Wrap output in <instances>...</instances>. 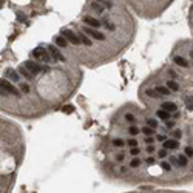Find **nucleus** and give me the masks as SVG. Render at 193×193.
Segmentation results:
<instances>
[{
  "label": "nucleus",
  "instance_id": "nucleus-1",
  "mask_svg": "<svg viewBox=\"0 0 193 193\" xmlns=\"http://www.w3.org/2000/svg\"><path fill=\"white\" fill-rule=\"evenodd\" d=\"M23 66L26 68V70H30V73L34 76V74H39V73H46L50 68L48 66H42V65H39V63H36V62H33V60H26L25 63H23Z\"/></svg>",
  "mask_w": 193,
  "mask_h": 193
},
{
  "label": "nucleus",
  "instance_id": "nucleus-2",
  "mask_svg": "<svg viewBox=\"0 0 193 193\" xmlns=\"http://www.w3.org/2000/svg\"><path fill=\"white\" fill-rule=\"evenodd\" d=\"M0 88H2L6 94H13V96H20V93H19V90L10 82V80H6V79H2L0 80Z\"/></svg>",
  "mask_w": 193,
  "mask_h": 193
},
{
  "label": "nucleus",
  "instance_id": "nucleus-3",
  "mask_svg": "<svg viewBox=\"0 0 193 193\" xmlns=\"http://www.w3.org/2000/svg\"><path fill=\"white\" fill-rule=\"evenodd\" d=\"M31 54H33V57H36V59H39V60H43V62H50V60H51V57H50L48 51H46L45 48H42V46L34 48Z\"/></svg>",
  "mask_w": 193,
  "mask_h": 193
},
{
  "label": "nucleus",
  "instance_id": "nucleus-4",
  "mask_svg": "<svg viewBox=\"0 0 193 193\" xmlns=\"http://www.w3.org/2000/svg\"><path fill=\"white\" fill-rule=\"evenodd\" d=\"M46 51H48V54H50V57H53L54 60H60V62H65L66 59L63 57V54L56 48V46H53V45H50L48 48H46Z\"/></svg>",
  "mask_w": 193,
  "mask_h": 193
},
{
  "label": "nucleus",
  "instance_id": "nucleus-5",
  "mask_svg": "<svg viewBox=\"0 0 193 193\" xmlns=\"http://www.w3.org/2000/svg\"><path fill=\"white\" fill-rule=\"evenodd\" d=\"M83 33H86L88 36H91L93 39H96V40H105V36L102 34V33H99L98 30H94V28H90V26H83V30H82Z\"/></svg>",
  "mask_w": 193,
  "mask_h": 193
},
{
  "label": "nucleus",
  "instance_id": "nucleus-6",
  "mask_svg": "<svg viewBox=\"0 0 193 193\" xmlns=\"http://www.w3.org/2000/svg\"><path fill=\"white\" fill-rule=\"evenodd\" d=\"M62 37H65L66 42H71L73 45H79V39H77V34L70 31V30H63L62 31Z\"/></svg>",
  "mask_w": 193,
  "mask_h": 193
},
{
  "label": "nucleus",
  "instance_id": "nucleus-7",
  "mask_svg": "<svg viewBox=\"0 0 193 193\" xmlns=\"http://www.w3.org/2000/svg\"><path fill=\"white\" fill-rule=\"evenodd\" d=\"M178 147H179L178 139H165L162 144V148H165V150H176Z\"/></svg>",
  "mask_w": 193,
  "mask_h": 193
},
{
  "label": "nucleus",
  "instance_id": "nucleus-8",
  "mask_svg": "<svg viewBox=\"0 0 193 193\" xmlns=\"http://www.w3.org/2000/svg\"><path fill=\"white\" fill-rule=\"evenodd\" d=\"M83 22H85L90 28H94V30L101 26V22H99V20H96V19H93L91 16H85V17H83Z\"/></svg>",
  "mask_w": 193,
  "mask_h": 193
},
{
  "label": "nucleus",
  "instance_id": "nucleus-9",
  "mask_svg": "<svg viewBox=\"0 0 193 193\" xmlns=\"http://www.w3.org/2000/svg\"><path fill=\"white\" fill-rule=\"evenodd\" d=\"M161 107H162L161 110H164V111H167V113H171V111H176V110H178V105H176L175 102H164Z\"/></svg>",
  "mask_w": 193,
  "mask_h": 193
},
{
  "label": "nucleus",
  "instance_id": "nucleus-10",
  "mask_svg": "<svg viewBox=\"0 0 193 193\" xmlns=\"http://www.w3.org/2000/svg\"><path fill=\"white\" fill-rule=\"evenodd\" d=\"M19 76H23V77H25V79H28V80H31V79L34 77V76H33V74H31V73H30V71H28L23 65H22V66H19Z\"/></svg>",
  "mask_w": 193,
  "mask_h": 193
},
{
  "label": "nucleus",
  "instance_id": "nucleus-11",
  "mask_svg": "<svg viewBox=\"0 0 193 193\" xmlns=\"http://www.w3.org/2000/svg\"><path fill=\"white\" fill-rule=\"evenodd\" d=\"M6 77H8V79H11L13 82H19V80H20L19 73H16L14 70H8V71H6Z\"/></svg>",
  "mask_w": 193,
  "mask_h": 193
},
{
  "label": "nucleus",
  "instance_id": "nucleus-12",
  "mask_svg": "<svg viewBox=\"0 0 193 193\" xmlns=\"http://www.w3.org/2000/svg\"><path fill=\"white\" fill-rule=\"evenodd\" d=\"M173 62H175L176 65H179V66H184V68L188 66V62H187L184 57H181V56H176V57L173 59Z\"/></svg>",
  "mask_w": 193,
  "mask_h": 193
},
{
  "label": "nucleus",
  "instance_id": "nucleus-13",
  "mask_svg": "<svg viewBox=\"0 0 193 193\" xmlns=\"http://www.w3.org/2000/svg\"><path fill=\"white\" fill-rule=\"evenodd\" d=\"M153 90H155V91H156L159 96H168V94L171 93V91H170L167 86H156V88H153Z\"/></svg>",
  "mask_w": 193,
  "mask_h": 193
},
{
  "label": "nucleus",
  "instance_id": "nucleus-14",
  "mask_svg": "<svg viewBox=\"0 0 193 193\" xmlns=\"http://www.w3.org/2000/svg\"><path fill=\"white\" fill-rule=\"evenodd\" d=\"M77 39H79V42H82V43H83V45H86V46L93 45V43H91V40H90V39H88V37H86V36H85L83 33H79Z\"/></svg>",
  "mask_w": 193,
  "mask_h": 193
},
{
  "label": "nucleus",
  "instance_id": "nucleus-15",
  "mask_svg": "<svg viewBox=\"0 0 193 193\" xmlns=\"http://www.w3.org/2000/svg\"><path fill=\"white\" fill-rule=\"evenodd\" d=\"M54 42H56V45L60 46V48H65V46L68 45V42L65 40V37H62V36H57V37L54 39Z\"/></svg>",
  "mask_w": 193,
  "mask_h": 193
},
{
  "label": "nucleus",
  "instance_id": "nucleus-16",
  "mask_svg": "<svg viewBox=\"0 0 193 193\" xmlns=\"http://www.w3.org/2000/svg\"><path fill=\"white\" fill-rule=\"evenodd\" d=\"M156 116L159 118V119H162V121H168L171 116H170V113H167V111H164V110H158L156 111Z\"/></svg>",
  "mask_w": 193,
  "mask_h": 193
},
{
  "label": "nucleus",
  "instance_id": "nucleus-17",
  "mask_svg": "<svg viewBox=\"0 0 193 193\" xmlns=\"http://www.w3.org/2000/svg\"><path fill=\"white\" fill-rule=\"evenodd\" d=\"M176 164H178V165H181V167H187L188 161H187V158H185L184 155H178V159H176Z\"/></svg>",
  "mask_w": 193,
  "mask_h": 193
},
{
  "label": "nucleus",
  "instance_id": "nucleus-18",
  "mask_svg": "<svg viewBox=\"0 0 193 193\" xmlns=\"http://www.w3.org/2000/svg\"><path fill=\"white\" fill-rule=\"evenodd\" d=\"M167 88H168L170 91H178V90H179V85H178L175 80H168V82H167Z\"/></svg>",
  "mask_w": 193,
  "mask_h": 193
},
{
  "label": "nucleus",
  "instance_id": "nucleus-19",
  "mask_svg": "<svg viewBox=\"0 0 193 193\" xmlns=\"http://www.w3.org/2000/svg\"><path fill=\"white\" fill-rule=\"evenodd\" d=\"M147 127H150V128H158V121L156 119H153V118H150V119H147Z\"/></svg>",
  "mask_w": 193,
  "mask_h": 193
},
{
  "label": "nucleus",
  "instance_id": "nucleus-20",
  "mask_svg": "<svg viewBox=\"0 0 193 193\" xmlns=\"http://www.w3.org/2000/svg\"><path fill=\"white\" fill-rule=\"evenodd\" d=\"M141 131H142L145 136H153V133H155V131H153V128H150V127H147V125H145V127H142V128H141Z\"/></svg>",
  "mask_w": 193,
  "mask_h": 193
},
{
  "label": "nucleus",
  "instance_id": "nucleus-21",
  "mask_svg": "<svg viewBox=\"0 0 193 193\" xmlns=\"http://www.w3.org/2000/svg\"><path fill=\"white\" fill-rule=\"evenodd\" d=\"M139 165H141V159H139V158L131 159V162H130V167H131V168H136V167H139Z\"/></svg>",
  "mask_w": 193,
  "mask_h": 193
},
{
  "label": "nucleus",
  "instance_id": "nucleus-22",
  "mask_svg": "<svg viewBox=\"0 0 193 193\" xmlns=\"http://www.w3.org/2000/svg\"><path fill=\"white\" fill-rule=\"evenodd\" d=\"M139 131H141V130H139V128H138V127H135V125H131V127H130V128H128V133H130V135H131V136H136V135H138V133H139Z\"/></svg>",
  "mask_w": 193,
  "mask_h": 193
},
{
  "label": "nucleus",
  "instance_id": "nucleus-23",
  "mask_svg": "<svg viewBox=\"0 0 193 193\" xmlns=\"http://www.w3.org/2000/svg\"><path fill=\"white\" fill-rule=\"evenodd\" d=\"M145 93H147V96H150V98H161V96H159L155 90H151V88H150V90H147Z\"/></svg>",
  "mask_w": 193,
  "mask_h": 193
},
{
  "label": "nucleus",
  "instance_id": "nucleus-24",
  "mask_svg": "<svg viewBox=\"0 0 193 193\" xmlns=\"http://www.w3.org/2000/svg\"><path fill=\"white\" fill-rule=\"evenodd\" d=\"M161 168L165 170V171H170V170H171V165H170V162H162V164H161Z\"/></svg>",
  "mask_w": 193,
  "mask_h": 193
},
{
  "label": "nucleus",
  "instance_id": "nucleus-25",
  "mask_svg": "<svg viewBox=\"0 0 193 193\" xmlns=\"http://www.w3.org/2000/svg\"><path fill=\"white\" fill-rule=\"evenodd\" d=\"M125 121H127V122H135L136 118H135L131 113H127V115H125Z\"/></svg>",
  "mask_w": 193,
  "mask_h": 193
},
{
  "label": "nucleus",
  "instance_id": "nucleus-26",
  "mask_svg": "<svg viewBox=\"0 0 193 193\" xmlns=\"http://www.w3.org/2000/svg\"><path fill=\"white\" fill-rule=\"evenodd\" d=\"M191 105H193V102H191V98H185V107H187L188 110H191V108H193Z\"/></svg>",
  "mask_w": 193,
  "mask_h": 193
},
{
  "label": "nucleus",
  "instance_id": "nucleus-27",
  "mask_svg": "<svg viewBox=\"0 0 193 193\" xmlns=\"http://www.w3.org/2000/svg\"><path fill=\"white\" fill-rule=\"evenodd\" d=\"M191 155H193V150H191V147H185V158H191Z\"/></svg>",
  "mask_w": 193,
  "mask_h": 193
},
{
  "label": "nucleus",
  "instance_id": "nucleus-28",
  "mask_svg": "<svg viewBox=\"0 0 193 193\" xmlns=\"http://www.w3.org/2000/svg\"><path fill=\"white\" fill-rule=\"evenodd\" d=\"M74 111V107L73 105H66V107H63V113H73Z\"/></svg>",
  "mask_w": 193,
  "mask_h": 193
},
{
  "label": "nucleus",
  "instance_id": "nucleus-29",
  "mask_svg": "<svg viewBox=\"0 0 193 193\" xmlns=\"http://www.w3.org/2000/svg\"><path fill=\"white\" fill-rule=\"evenodd\" d=\"M127 144H128V147L135 148V147L138 145V141H136V139H128V142H127Z\"/></svg>",
  "mask_w": 193,
  "mask_h": 193
},
{
  "label": "nucleus",
  "instance_id": "nucleus-30",
  "mask_svg": "<svg viewBox=\"0 0 193 193\" xmlns=\"http://www.w3.org/2000/svg\"><path fill=\"white\" fill-rule=\"evenodd\" d=\"M181 136H182V131H181V130H175V131H173V138H175V139H179Z\"/></svg>",
  "mask_w": 193,
  "mask_h": 193
},
{
  "label": "nucleus",
  "instance_id": "nucleus-31",
  "mask_svg": "<svg viewBox=\"0 0 193 193\" xmlns=\"http://www.w3.org/2000/svg\"><path fill=\"white\" fill-rule=\"evenodd\" d=\"M113 144H115L116 147H122V145H124L125 142H124L122 139H115V141H113Z\"/></svg>",
  "mask_w": 193,
  "mask_h": 193
},
{
  "label": "nucleus",
  "instance_id": "nucleus-32",
  "mask_svg": "<svg viewBox=\"0 0 193 193\" xmlns=\"http://www.w3.org/2000/svg\"><path fill=\"white\" fill-rule=\"evenodd\" d=\"M20 88H22V91H23V93H30V85L22 83V85H20Z\"/></svg>",
  "mask_w": 193,
  "mask_h": 193
},
{
  "label": "nucleus",
  "instance_id": "nucleus-33",
  "mask_svg": "<svg viewBox=\"0 0 193 193\" xmlns=\"http://www.w3.org/2000/svg\"><path fill=\"white\" fill-rule=\"evenodd\" d=\"M153 151H155V145H151V144H150V145H147V153H148V155H151Z\"/></svg>",
  "mask_w": 193,
  "mask_h": 193
},
{
  "label": "nucleus",
  "instance_id": "nucleus-34",
  "mask_svg": "<svg viewBox=\"0 0 193 193\" xmlns=\"http://www.w3.org/2000/svg\"><path fill=\"white\" fill-rule=\"evenodd\" d=\"M141 153V150L138 148V147H135V148H131V156H136V155H139Z\"/></svg>",
  "mask_w": 193,
  "mask_h": 193
},
{
  "label": "nucleus",
  "instance_id": "nucleus-35",
  "mask_svg": "<svg viewBox=\"0 0 193 193\" xmlns=\"http://www.w3.org/2000/svg\"><path fill=\"white\" fill-rule=\"evenodd\" d=\"M158 155H159V158H165V156H168V155H167V150H165V148H162V150H161V151H159Z\"/></svg>",
  "mask_w": 193,
  "mask_h": 193
},
{
  "label": "nucleus",
  "instance_id": "nucleus-36",
  "mask_svg": "<svg viewBox=\"0 0 193 193\" xmlns=\"http://www.w3.org/2000/svg\"><path fill=\"white\" fill-rule=\"evenodd\" d=\"M124 158H125V155H124V153H119V155L116 156V161H118V162H122Z\"/></svg>",
  "mask_w": 193,
  "mask_h": 193
},
{
  "label": "nucleus",
  "instance_id": "nucleus-37",
  "mask_svg": "<svg viewBox=\"0 0 193 193\" xmlns=\"http://www.w3.org/2000/svg\"><path fill=\"white\" fill-rule=\"evenodd\" d=\"M153 141H155V139H153L151 136H147V138H145V144H148V145L153 144Z\"/></svg>",
  "mask_w": 193,
  "mask_h": 193
},
{
  "label": "nucleus",
  "instance_id": "nucleus-38",
  "mask_svg": "<svg viewBox=\"0 0 193 193\" xmlns=\"http://www.w3.org/2000/svg\"><path fill=\"white\" fill-rule=\"evenodd\" d=\"M145 162H147L148 165H153V164H155V159H153V158H147V159H145Z\"/></svg>",
  "mask_w": 193,
  "mask_h": 193
},
{
  "label": "nucleus",
  "instance_id": "nucleus-39",
  "mask_svg": "<svg viewBox=\"0 0 193 193\" xmlns=\"http://www.w3.org/2000/svg\"><path fill=\"white\" fill-rule=\"evenodd\" d=\"M104 23H105V26H107V28H110V30H113V25H111L110 22H107V20H104Z\"/></svg>",
  "mask_w": 193,
  "mask_h": 193
},
{
  "label": "nucleus",
  "instance_id": "nucleus-40",
  "mask_svg": "<svg viewBox=\"0 0 193 193\" xmlns=\"http://www.w3.org/2000/svg\"><path fill=\"white\" fill-rule=\"evenodd\" d=\"M167 138L164 136V135H158V141H165Z\"/></svg>",
  "mask_w": 193,
  "mask_h": 193
},
{
  "label": "nucleus",
  "instance_id": "nucleus-41",
  "mask_svg": "<svg viewBox=\"0 0 193 193\" xmlns=\"http://www.w3.org/2000/svg\"><path fill=\"white\" fill-rule=\"evenodd\" d=\"M165 122H167V127H168V128L173 127V122H171V121H165Z\"/></svg>",
  "mask_w": 193,
  "mask_h": 193
},
{
  "label": "nucleus",
  "instance_id": "nucleus-42",
  "mask_svg": "<svg viewBox=\"0 0 193 193\" xmlns=\"http://www.w3.org/2000/svg\"><path fill=\"white\" fill-rule=\"evenodd\" d=\"M0 96H8V94H6V93L2 90V88H0Z\"/></svg>",
  "mask_w": 193,
  "mask_h": 193
},
{
  "label": "nucleus",
  "instance_id": "nucleus-43",
  "mask_svg": "<svg viewBox=\"0 0 193 193\" xmlns=\"http://www.w3.org/2000/svg\"><path fill=\"white\" fill-rule=\"evenodd\" d=\"M98 2H104V0H98Z\"/></svg>",
  "mask_w": 193,
  "mask_h": 193
}]
</instances>
